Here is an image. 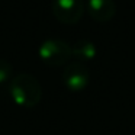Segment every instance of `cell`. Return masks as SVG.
<instances>
[{"label": "cell", "mask_w": 135, "mask_h": 135, "mask_svg": "<svg viewBox=\"0 0 135 135\" xmlns=\"http://www.w3.org/2000/svg\"><path fill=\"white\" fill-rule=\"evenodd\" d=\"M12 99L23 108H33L41 102L42 87L33 76L26 73L18 74L10 83Z\"/></svg>", "instance_id": "1"}, {"label": "cell", "mask_w": 135, "mask_h": 135, "mask_svg": "<svg viewBox=\"0 0 135 135\" xmlns=\"http://www.w3.org/2000/svg\"><path fill=\"white\" fill-rule=\"evenodd\" d=\"M52 13L61 23L74 25L81 19L84 4L81 0H54Z\"/></svg>", "instance_id": "3"}, {"label": "cell", "mask_w": 135, "mask_h": 135, "mask_svg": "<svg viewBox=\"0 0 135 135\" xmlns=\"http://www.w3.org/2000/svg\"><path fill=\"white\" fill-rule=\"evenodd\" d=\"M39 58L50 67L64 65L71 57V47L61 39H47L39 47Z\"/></svg>", "instance_id": "2"}, {"label": "cell", "mask_w": 135, "mask_h": 135, "mask_svg": "<svg viewBox=\"0 0 135 135\" xmlns=\"http://www.w3.org/2000/svg\"><path fill=\"white\" fill-rule=\"evenodd\" d=\"M89 73L87 67L81 62H71L62 71V81L65 87L71 91H81L89 84Z\"/></svg>", "instance_id": "4"}, {"label": "cell", "mask_w": 135, "mask_h": 135, "mask_svg": "<svg viewBox=\"0 0 135 135\" xmlns=\"http://www.w3.org/2000/svg\"><path fill=\"white\" fill-rule=\"evenodd\" d=\"M96 47L91 41H77L71 47V57L79 61H90L96 57Z\"/></svg>", "instance_id": "6"}, {"label": "cell", "mask_w": 135, "mask_h": 135, "mask_svg": "<svg viewBox=\"0 0 135 135\" xmlns=\"http://www.w3.org/2000/svg\"><path fill=\"white\" fill-rule=\"evenodd\" d=\"M12 73H13V68H12V64L6 60L0 58V84L12 77Z\"/></svg>", "instance_id": "7"}, {"label": "cell", "mask_w": 135, "mask_h": 135, "mask_svg": "<svg viewBox=\"0 0 135 135\" xmlns=\"http://www.w3.org/2000/svg\"><path fill=\"white\" fill-rule=\"evenodd\" d=\"M89 15L97 22H108L115 16V3L112 0H87Z\"/></svg>", "instance_id": "5"}]
</instances>
